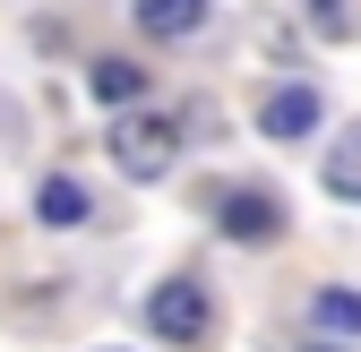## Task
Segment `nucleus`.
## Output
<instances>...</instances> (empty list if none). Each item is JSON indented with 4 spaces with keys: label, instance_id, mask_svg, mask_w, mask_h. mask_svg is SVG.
<instances>
[{
    "label": "nucleus",
    "instance_id": "20e7f679",
    "mask_svg": "<svg viewBox=\"0 0 361 352\" xmlns=\"http://www.w3.org/2000/svg\"><path fill=\"white\" fill-rule=\"evenodd\" d=\"M327 120V103H319V86H276V95H267V112H258V129H267V138H310V129H319Z\"/></svg>",
    "mask_w": 361,
    "mask_h": 352
},
{
    "label": "nucleus",
    "instance_id": "7ed1b4c3",
    "mask_svg": "<svg viewBox=\"0 0 361 352\" xmlns=\"http://www.w3.org/2000/svg\"><path fill=\"white\" fill-rule=\"evenodd\" d=\"M215 224L233 232V241H276V232H284V198L267 189V181H250V189H224V198H215Z\"/></svg>",
    "mask_w": 361,
    "mask_h": 352
},
{
    "label": "nucleus",
    "instance_id": "9d476101",
    "mask_svg": "<svg viewBox=\"0 0 361 352\" xmlns=\"http://www.w3.org/2000/svg\"><path fill=\"white\" fill-rule=\"evenodd\" d=\"M301 352H344V344H301Z\"/></svg>",
    "mask_w": 361,
    "mask_h": 352
},
{
    "label": "nucleus",
    "instance_id": "6e6552de",
    "mask_svg": "<svg viewBox=\"0 0 361 352\" xmlns=\"http://www.w3.org/2000/svg\"><path fill=\"white\" fill-rule=\"evenodd\" d=\"M86 86H95V103H138V95H147V69H138V61H95Z\"/></svg>",
    "mask_w": 361,
    "mask_h": 352
},
{
    "label": "nucleus",
    "instance_id": "1a4fd4ad",
    "mask_svg": "<svg viewBox=\"0 0 361 352\" xmlns=\"http://www.w3.org/2000/svg\"><path fill=\"white\" fill-rule=\"evenodd\" d=\"M327 189H336V198H361V129L327 155Z\"/></svg>",
    "mask_w": 361,
    "mask_h": 352
},
{
    "label": "nucleus",
    "instance_id": "423d86ee",
    "mask_svg": "<svg viewBox=\"0 0 361 352\" xmlns=\"http://www.w3.org/2000/svg\"><path fill=\"white\" fill-rule=\"evenodd\" d=\"M198 26H207V0H138V34H155V43H180Z\"/></svg>",
    "mask_w": 361,
    "mask_h": 352
},
{
    "label": "nucleus",
    "instance_id": "f257e3e1",
    "mask_svg": "<svg viewBox=\"0 0 361 352\" xmlns=\"http://www.w3.org/2000/svg\"><path fill=\"white\" fill-rule=\"evenodd\" d=\"M147 327H155L164 344H180V352H207V344H215V292H207L198 275L155 284V292H147Z\"/></svg>",
    "mask_w": 361,
    "mask_h": 352
},
{
    "label": "nucleus",
    "instance_id": "f03ea898",
    "mask_svg": "<svg viewBox=\"0 0 361 352\" xmlns=\"http://www.w3.org/2000/svg\"><path fill=\"white\" fill-rule=\"evenodd\" d=\"M104 146H112V163L129 172V181H164L172 155H180V129H172L164 112H121V120L104 129Z\"/></svg>",
    "mask_w": 361,
    "mask_h": 352
},
{
    "label": "nucleus",
    "instance_id": "39448f33",
    "mask_svg": "<svg viewBox=\"0 0 361 352\" xmlns=\"http://www.w3.org/2000/svg\"><path fill=\"white\" fill-rule=\"evenodd\" d=\"M86 215H95L86 181H69V172H52V181H35V224H86Z\"/></svg>",
    "mask_w": 361,
    "mask_h": 352
},
{
    "label": "nucleus",
    "instance_id": "0eeeda50",
    "mask_svg": "<svg viewBox=\"0 0 361 352\" xmlns=\"http://www.w3.org/2000/svg\"><path fill=\"white\" fill-rule=\"evenodd\" d=\"M310 327H319V335H336V344H361V292L319 284V301H310Z\"/></svg>",
    "mask_w": 361,
    "mask_h": 352
}]
</instances>
